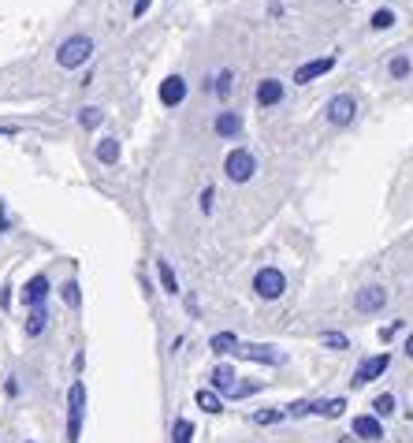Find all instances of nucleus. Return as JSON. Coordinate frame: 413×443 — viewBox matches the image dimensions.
Listing matches in <instances>:
<instances>
[{"instance_id": "58836bf2", "label": "nucleus", "mask_w": 413, "mask_h": 443, "mask_svg": "<svg viewBox=\"0 0 413 443\" xmlns=\"http://www.w3.org/2000/svg\"><path fill=\"white\" fill-rule=\"evenodd\" d=\"M8 227H11V224H8V217H4V202H0V231H8Z\"/></svg>"}, {"instance_id": "9b49d317", "label": "nucleus", "mask_w": 413, "mask_h": 443, "mask_svg": "<svg viewBox=\"0 0 413 443\" xmlns=\"http://www.w3.org/2000/svg\"><path fill=\"white\" fill-rule=\"evenodd\" d=\"M48 291H53V283H48V276H45V272H38L34 280H30V283L23 287V306H26V309H38V306H45Z\"/></svg>"}, {"instance_id": "72a5a7b5", "label": "nucleus", "mask_w": 413, "mask_h": 443, "mask_svg": "<svg viewBox=\"0 0 413 443\" xmlns=\"http://www.w3.org/2000/svg\"><path fill=\"white\" fill-rule=\"evenodd\" d=\"M150 4H153V0H135V8H130V19H145Z\"/></svg>"}, {"instance_id": "39448f33", "label": "nucleus", "mask_w": 413, "mask_h": 443, "mask_svg": "<svg viewBox=\"0 0 413 443\" xmlns=\"http://www.w3.org/2000/svg\"><path fill=\"white\" fill-rule=\"evenodd\" d=\"M391 369V354L384 350V354H372V358H365L357 369H354V376H350V387H365V384H372V380H380Z\"/></svg>"}, {"instance_id": "1a4fd4ad", "label": "nucleus", "mask_w": 413, "mask_h": 443, "mask_svg": "<svg viewBox=\"0 0 413 443\" xmlns=\"http://www.w3.org/2000/svg\"><path fill=\"white\" fill-rule=\"evenodd\" d=\"M350 436H357L361 443H376V439H384V421L376 414H357L350 421Z\"/></svg>"}, {"instance_id": "c85d7f7f", "label": "nucleus", "mask_w": 413, "mask_h": 443, "mask_svg": "<svg viewBox=\"0 0 413 443\" xmlns=\"http://www.w3.org/2000/svg\"><path fill=\"white\" fill-rule=\"evenodd\" d=\"M391 26H394V11L391 8H380L372 15V30H391Z\"/></svg>"}, {"instance_id": "20e7f679", "label": "nucleus", "mask_w": 413, "mask_h": 443, "mask_svg": "<svg viewBox=\"0 0 413 443\" xmlns=\"http://www.w3.org/2000/svg\"><path fill=\"white\" fill-rule=\"evenodd\" d=\"M253 291H257V298L276 302V298H283V291H287V276L279 272L276 265H264V269L253 276Z\"/></svg>"}, {"instance_id": "2eb2a0df", "label": "nucleus", "mask_w": 413, "mask_h": 443, "mask_svg": "<svg viewBox=\"0 0 413 443\" xmlns=\"http://www.w3.org/2000/svg\"><path fill=\"white\" fill-rule=\"evenodd\" d=\"M212 130H216L220 138H239L242 135V116L235 108H224L220 116H216V123H212Z\"/></svg>"}, {"instance_id": "6ab92c4d", "label": "nucleus", "mask_w": 413, "mask_h": 443, "mask_svg": "<svg viewBox=\"0 0 413 443\" xmlns=\"http://www.w3.org/2000/svg\"><path fill=\"white\" fill-rule=\"evenodd\" d=\"M157 276H160V287L164 294H179V280H175V269L168 265L164 257H157Z\"/></svg>"}, {"instance_id": "9d476101", "label": "nucleus", "mask_w": 413, "mask_h": 443, "mask_svg": "<svg viewBox=\"0 0 413 443\" xmlns=\"http://www.w3.org/2000/svg\"><path fill=\"white\" fill-rule=\"evenodd\" d=\"M157 97H160V105H164V108L183 105V101H187V78H183V75H168V78L160 82Z\"/></svg>"}, {"instance_id": "e433bc0d", "label": "nucleus", "mask_w": 413, "mask_h": 443, "mask_svg": "<svg viewBox=\"0 0 413 443\" xmlns=\"http://www.w3.org/2000/svg\"><path fill=\"white\" fill-rule=\"evenodd\" d=\"M0 306H4V309H8V306H11V283H8V287H4V294H0Z\"/></svg>"}, {"instance_id": "5701e85b", "label": "nucleus", "mask_w": 413, "mask_h": 443, "mask_svg": "<svg viewBox=\"0 0 413 443\" xmlns=\"http://www.w3.org/2000/svg\"><path fill=\"white\" fill-rule=\"evenodd\" d=\"M394 410H399V399H394L391 391H384V395H376V399H372V414H376L380 421H384V417H391Z\"/></svg>"}, {"instance_id": "7c9ffc66", "label": "nucleus", "mask_w": 413, "mask_h": 443, "mask_svg": "<svg viewBox=\"0 0 413 443\" xmlns=\"http://www.w3.org/2000/svg\"><path fill=\"white\" fill-rule=\"evenodd\" d=\"M276 421H283L279 410H257V414H253V424H276Z\"/></svg>"}, {"instance_id": "f704fd0d", "label": "nucleus", "mask_w": 413, "mask_h": 443, "mask_svg": "<svg viewBox=\"0 0 413 443\" xmlns=\"http://www.w3.org/2000/svg\"><path fill=\"white\" fill-rule=\"evenodd\" d=\"M399 332H402V324L394 320V324H387V328H380V339H384V343H391V339L399 335Z\"/></svg>"}, {"instance_id": "7ed1b4c3", "label": "nucleus", "mask_w": 413, "mask_h": 443, "mask_svg": "<svg viewBox=\"0 0 413 443\" xmlns=\"http://www.w3.org/2000/svg\"><path fill=\"white\" fill-rule=\"evenodd\" d=\"M82 417H86V384L75 380L71 391H68V443H78Z\"/></svg>"}, {"instance_id": "bb28decb", "label": "nucleus", "mask_w": 413, "mask_h": 443, "mask_svg": "<svg viewBox=\"0 0 413 443\" xmlns=\"http://www.w3.org/2000/svg\"><path fill=\"white\" fill-rule=\"evenodd\" d=\"M409 71H413V63H409V56H394V60L387 63V75H391V78H406Z\"/></svg>"}, {"instance_id": "ddd939ff", "label": "nucleus", "mask_w": 413, "mask_h": 443, "mask_svg": "<svg viewBox=\"0 0 413 443\" xmlns=\"http://www.w3.org/2000/svg\"><path fill=\"white\" fill-rule=\"evenodd\" d=\"M209 384H212V391H224V395H231V391H235V384H239V372H235V365L220 362L216 369L209 372Z\"/></svg>"}, {"instance_id": "a878e982", "label": "nucleus", "mask_w": 413, "mask_h": 443, "mask_svg": "<svg viewBox=\"0 0 413 443\" xmlns=\"http://www.w3.org/2000/svg\"><path fill=\"white\" fill-rule=\"evenodd\" d=\"M60 294H63V302H68L71 309H78L82 306V291H78V280H68L60 287Z\"/></svg>"}, {"instance_id": "b1692460", "label": "nucleus", "mask_w": 413, "mask_h": 443, "mask_svg": "<svg viewBox=\"0 0 413 443\" xmlns=\"http://www.w3.org/2000/svg\"><path fill=\"white\" fill-rule=\"evenodd\" d=\"M231 86H235V71H220L216 75V82H212V90H216V97H220V101H227V97H231Z\"/></svg>"}, {"instance_id": "4468645a", "label": "nucleus", "mask_w": 413, "mask_h": 443, "mask_svg": "<svg viewBox=\"0 0 413 443\" xmlns=\"http://www.w3.org/2000/svg\"><path fill=\"white\" fill-rule=\"evenodd\" d=\"M279 101H283V82H279V78H261L257 82V105L261 108H272Z\"/></svg>"}, {"instance_id": "dca6fc26", "label": "nucleus", "mask_w": 413, "mask_h": 443, "mask_svg": "<svg viewBox=\"0 0 413 443\" xmlns=\"http://www.w3.org/2000/svg\"><path fill=\"white\" fill-rule=\"evenodd\" d=\"M48 328V309L45 306H38V309H30V317H26V324H23V332H26V339H38L41 332Z\"/></svg>"}, {"instance_id": "f8f14e48", "label": "nucleus", "mask_w": 413, "mask_h": 443, "mask_svg": "<svg viewBox=\"0 0 413 443\" xmlns=\"http://www.w3.org/2000/svg\"><path fill=\"white\" fill-rule=\"evenodd\" d=\"M332 68H335V56H317V60L302 63V68H294V82H298V86H305V82H313V78L328 75Z\"/></svg>"}, {"instance_id": "c9c22d12", "label": "nucleus", "mask_w": 413, "mask_h": 443, "mask_svg": "<svg viewBox=\"0 0 413 443\" xmlns=\"http://www.w3.org/2000/svg\"><path fill=\"white\" fill-rule=\"evenodd\" d=\"M402 350H406V358H409V362H413V332L406 335V343H402Z\"/></svg>"}, {"instance_id": "4c0bfd02", "label": "nucleus", "mask_w": 413, "mask_h": 443, "mask_svg": "<svg viewBox=\"0 0 413 443\" xmlns=\"http://www.w3.org/2000/svg\"><path fill=\"white\" fill-rule=\"evenodd\" d=\"M19 135V127H0V138H15Z\"/></svg>"}, {"instance_id": "f03ea898", "label": "nucleus", "mask_w": 413, "mask_h": 443, "mask_svg": "<svg viewBox=\"0 0 413 443\" xmlns=\"http://www.w3.org/2000/svg\"><path fill=\"white\" fill-rule=\"evenodd\" d=\"M224 175L231 179V183H250V179L257 175V157L250 153V150H231L227 157H224Z\"/></svg>"}, {"instance_id": "a211bd4d", "label": "nucleus", "mask_w": 413, "mask_h": 443, "mask_svg": "<svg viewBox=\"0 0 413 443\" xmlns=\"http://www.w3.org/2000/svg\"><path fill=\"white\" fill-rule=\"evenodd\" d=\"M93 153H97V160H101V164H108V168H112V164L120 160V138H101Z\"/></svg>"}, {"instance_id": "393cba45", "label": "nucleus", "mask_w": 413, "mask_h": 443, "mask_svg": "<svg viewBox=\"0 0 413 443\" xmlns=\"http://www.w3.org/2000/svg\"><path fill=\"white\" fill-rule=\"evenodd\" d=\"M190 439H194V424L187 417H179L175 429H172V443H190Z\"/></svg>"}, {"instance_id": "0eeeda50", "label": "nucleus", "mask_w": 413, "mask_h": 443, "mask_svg": "<svg viewBox=\"0 0 413 443\" xmlns=\"http://www.w3.org/2000/svg\"><path fill=\"white\" fill-rule=\"evenodd\" d=\"M324 116H328V123H332V127H350L354 116H357V101H354L350 93H335L332 101H328Z\"/></svg>"}, {"instance_id": "4be33fe9", "label": "nucleus", "mask_w": 413, "mask_h": 443, "mask_svg": "<svg viewBox=\"0 0 413 443\" xmlns=\"http://www.w3.org/2000/svg\"><path fill=\"white\" fill-rule=\"evenodd\" d=\"M343 410H346V399H320V402H313V414H317V417H343Z\"/></svg>"}, {"instance_id": "c756f323", "label": "nucleus", "mask_w": 413, "mask_h": 443, "mask_svg": "<svg viewBox=\"0 0 413 443\" xmlns=\"http://www.w3.org/2000/svg\"><path fill=\"white\" fill-rule=\"evenodd\" d=\"M305 414H313V402H309V399L287 402V410H283V417H305Z\"/></svg>"}, {"instance_id": "cd10ccee", "label": "nucleus", "mask_w": 413, "mask_h": 443, "mask_svg": "<svg viewBox=\"0 0 413 443\" xmlns=\"http://www.w3.org/2000/svg\"><path fill=\"white\" fill-rule=\"evenodd\" d=\"M320 343H324L328 350H346V347H350V339H346L343 332H324V335H320Z\"/></svg>"}, {"instance_id": "f3484780", "label": "nucleus", "mask_w": 413, "mask_h": 443, "mask_svg": "<svg viewBox=\"0 0 413 443\" xmlns=\"http://www.w3.org/2000/svg\"><path fill=\"white\" fill-rule=\"evenodd\" d=\"M101 123H105V108H101V105H86V108H78V127L97 130Z\"/></svg>"}, {"instance_id": "423d86ee", "label": "nucleus", "mask_w": 413, "mask_h": 443, "mask_svg": "<svg viewBox=\"0 0 413 443\" xmlns=\"http://www.w3.org/2000/svg\"><path fill=\"white\" fill-rule=\"evenodd\" d=\"M387 306V287L384 283H365V287H357L354 291V309L357 313H380V309Z\"/></svg>"}, {"instance_id": "412c9836", "label": "nucleus", "mask_w": 413, "mask_h": 443, "mask_svg": "<svg viewBox=\"0 0 413 443\" xmlns=\"http://www.w3.org/2000/svg\"><path fill=\"white\" fill-rule=\"evenodd\" d=\"M209 347H212V354H235L239 350V339H235V332H216L209 339Z\"/></svg>"}, {"instance_id": "473e14b6", "label": "nucleus", "mask_w": 413, "mask_h": 443, "mask_svg": "<svg viewBox=\"0 0 413 443\" xmlns=\"http://www.w3.org/2000/svg\"><path fill=\"white\" fill-rule=\"evenodd\" d=\"M253 391H261V384H235V391H231V399H250Z\"/></svg>"}, {"instance_id": "2f4dec72", "label": "nucleus", "mask_w": 413, "mask_h": 443, "mask_svg": "<svg viewBox=\"0 0 413 443\" xmlns=\"http://www.w3.org/2000/svg\"><path fill=\"white\" fill-rule=\"evenodd\" d=\"M197 205H202V212L209 217V212H212V205H216V190H212V187H205V190H202V198H197Z\"/></svg>"}, {"instance_id": "aec40b11", "label": "nucleus", "mask_w": 413, "mask_h": 443, "mask_svg": "<svg viewBox=\"0 0 413 443\" xmlns=\"http://www.w3.org/2000/svg\"><path fill=\"white\" fill-rule=\"evenodd\" d=\"M194 402L202 406L205 414H220V410H224V399H220V395H216V391H212V387H202V391H197V395H194Z\"/></svg>"}, {"instance_id": "f257e3e1", "label": "nucleus", "mask_w": 413, "mask_h": 443, "mask_svg": "<svg viewBox=\"0 0 413 443\" xmlns=\"http://www.w3.org/2000/svg\"><path fill=\"white\" fill-rule=\"evenodd\" d=\"M90 56H93V38L90 34H71V38H63L60 48H56V63H60L63 71L82 68Z\"/></svg>"}, {"instance_id": "6e6552de", "label": "nucleus", "mask_w": 413, "mask_h": 443, "mask_svg": "<svg viewBox=\"0 0 413 443\" xmlns=\"http://www.w3.org/2000/svg\"><path fill=\"white\" fill-rule=\"evenodd\" d=\"M239 358H246V362H257V365H283L287 354L283 350H272V347H261V343H239Z\"/></svg>"}]
</instances>
